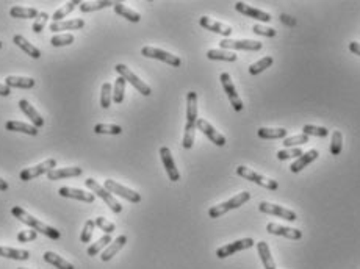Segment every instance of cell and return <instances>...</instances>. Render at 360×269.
<instances>
[{
	"label": "cell",
	"mask_w": 360,
	"mask_h": 269,
	"mask_svg": "<svg viewBox=\"0 0 360 269\" xmlns=\"http://www.w3.org/2000/svg\"><path fill=\"white\" fill-rule=\"evenodd\" d=\"M11 215H13L14 218H18V219H19L21 222H24L25 225H28V227H32L33 230L44 233V235L49 236L50 239H60V236H61V233L56 230V229L50 227V225H47L46 222H41L39 219L33 218L32 215H28L27 211H25L24 208H21V207H13V208H11Z\"/></svg>",
	"instance_id": "obj_1"
},
{
	"label": "cell",
	"mask_w": 360,
	"mask_h": 269,
	"mask_svg": "<svg viewBox=\"0 0 360 269\" xmlns=\"http://www.w3.org/2000/svg\"><path fill=\"white\" fill-rule=\"evenodd\" d=\"M251 199V193L248 191H243V193H238L237 196H234L232 199H229L227 202H223L220 205H214L208 210V216L210 218H221L223 215H226L227 211L230 210H235V208H240L241 205H244L248 201Z\"/></svg>",
	"instance_id": "obj_2"
},
{
	"label": "cell",
	"mask_w": 360,
	"mask_h": 269,
	"mask_svg": "<svg viewBox=\"0 0 360 269\" xmlns=\"http://www.w3.org/2000/svg\"><path fill=\"white\" fill-rule=\"evenodd\" d=\"M85 185L88 187L93 193H96V196H99L100 199H102L110 207V210L113 211V213H121V211H122V205L116 199H114L113 194L110 191H107L104 187H100L94 178H86Z\"/></svg>",
	"instance_id": "obj_3"
},
{
	"label": "cell",
	"mask_w": 360,
	"mask_h": 269,
	"mask_svg": "<svg viewBox=\"0 0 360 269\" xmlns=\"http://www.w3.org/2000/svg\"><path fill=\"white\" fill-rule=\"evenodd\" d=\"M237 174H238L240 177H243V178L249 180V182L257 183V185H260V187H263V188H266V190L276 191V190L279 188V183H277L276 180H271V178H268V177H265V175H260L258 172L252 171V169H249V167H246V166H238V167H237Z\"/></svg>",
	"instance_id": "obj_4"
},
{
	"label": "cell",
	"mask_w": 360,
	"mask_h": 269,
	"mask_svg": "<svg viewBox=\"0 0 360 269\" xmlns=\"http://www.w3.org/2000/svg\"><path fill=\"white\" fill-rule=\"evenodd\" d=\"M114 69H116V72L119 74V77H122L128 83H132V86L136 88L138 93H141L142 96H151L152 94V89H151L149 84H146L138 75H135L125 64H116V67H114Z\"/></svg>",
	"instance_id": "obj_5"
},
{
	"label": "cell",
	"mask_w": 360,
	"mask_h": 269,
	"mask_svg": "<svg viewBox=\"0 0 360 269\" xmlns=\"http://www.w3.org/2000/svg\"><path fill=\"white\" fill-rule=\"evenodd\" d=\"M56 166V160L55 158H49L46 161H42L36 166H32V167H27L24 171L19 174V178L22 182H28V180H33L36 177H41L42 174H49L52 169H55Z\"/></svg>",
	"instance_id": "obj_6"
},
{
	"label": "cell",
	"mask_w": 360,
	"mask_h": 269,
	"mask_svg": "<svg viewBox=\"0 0 360 269\" xmlns=\"http://www.w3.org/2000/svg\"><path fill=\"white\" fill-rule=\"evenodd\" d=\"M141 55L148 56V58H154V60H160V61H165L168 64H171L172 67H179L182 64V60L179 56L172 55L166 50H162V49H155V47H142L141 49Z\"/></svg>",
	"instance_id": "obj_7"
},
{
	"label": "cell",
	"mask_w": 360,
	"mask_h": 269,
	"mask_svg": "<svg viewBox=\"0 0 360 269\" xmlns=\"http://www.w3.org/2000/svg\"><path fill=\"white\" fill-rule=\"evenodd\" d=\"M220 44L223 50H251V52L260 50L263 46L262 42L251 39H223Z\"/></svg>",
	"instance_id": "obj_8"
},
{
	"label": "cell",
	"mask_w": 360,
	"mask_h": 269,
	"mask_svg": "<svg viewBox=\"0 0 360 269\" xmlns=\"http://www.w3.org/2000/svg\"><path fill=\"white\" fill-rule=\"evenodd\" d=\"M104 188H105L107 191H110V193H114V194H118V196L124 197V199H127L128 202H132V204L141 202L139 193H136V191H133V190H130V188H125V187L121 185V183L114 182V180H111V178H107V180H105V187H104Z\"/></svg>",
	"instance_id": "obj_9"
},
{
	"label": "cell",
	"mask_w": 360,
	"mask_h": 269,
	"mask_svg": "<svg viewBox=\"0 0 360 269\" xmlns=\"http://www.w3.org/2000/svg\"><path fill=\"white\" fill-rule=\"evenodd\" d=\"M258 210L262 211L265 215H272V216H277V218H282L285 221H290V222H295L298 219L296 213L288 208H283L280 205H276V204H269V202H260L258 205Z\"/></svg>",
	"instance_id": "obj_10"
},
{
	"label": "cell",
	"mask_w": 360,
	"mask_h": 269,
	"mask_svg": "<svg viewBox=\"0 0 360 269\" xmlns=\"http://www.w3.org/2000/svg\"><path fill=\"white\" fill-rule=\"evenodd\" d=\"M254 244L255 243H254L252 238H243V239H238V241H234V243L220 247L218 250H216V257H218V258H226V257L234 255V253H237L240 250L251 249Z\"/></svg>",
	"instance_id": "obj_11"
},
{
	"label": "cell",
	"mask_w": 360,
	"mask_h": 269,
	"mask_svg": "<svg viewBox=\"0 0 360 269\" xmlns=\"http://www.w3.org/2000/svg\"><path fill=\"white\" fill-rule=\"evenodd\" d=\"M220 80H221L223 88H224V91H226V94L229 97V101H230V105L234 107L235 111H241L243 110V102H241V99L238 97V93L235 89V84H234L232 78H230V75L227 72H223Z\"/></svg>",
	"instance_id": "obj_12"
},
{
	"label": "cell",
	"mask_w": 360,
	"mask_h": 269,
	"mask_svg": "<svg viewBox=\"0 0 360 269\" xmlns=\"http://www.w3.org/2000/svg\"><path fill=\"white\" fill-rule=\"evenodd\" d=\"M196 129L202 132L213 144H216L218 147H223L226 146V138L218 132V130H214V127L211 124H208L205 119H197L196 122Z\"/></svg>",
	"instance_id": "obj_13"
},
{
	"label": "cell",
	"mask_w": 360,
	"mask_h": 269,
	"mask_svg": "<svg viewBox=\"0 0 360 269\" xmlns=\"http://www.w3.org/2000/svg\"><path fill=\"white\" fill-rule=\"evenodd\" d=\"M160 157H162V161H163V166L166 169V174L169 177L171 182H179L180 180V174L176 167V163H174V158H172V153L168 147H162L160 149Z\"/></svg>",
	"instance_id": "obj_14"
},
{
	"label": "cell",
	"mask_w": 360,
	"mask_h": 269,
	"mask_svg": "<svg viewBox=\"0 0 360 269\" xmlns=\"http://www.w3.org/2000/svg\"><path fill=\"white\" fill-rule=\"evenodd\" d=\"M199 24H200V27H204L205 30H210V32H213V33H218V35H223V36H226V39L232 35V27H229V25H226V24H221V22H216V21H213V19H210V18H207V16H204V18H200L199 19Z\"/></svg>",
	"instance_id": "obj_15"
},
{
	"label": "cell",
	"mask_w": 360,
	"mask_h": 269,
	"mask_svg": "<svg viewBox=\"0 0 360 269\" xmlns=\"http://www.w3.org/2000/svg\"><path fill=\"white\" fill-rule=\"evenodd\" d=\"M235 10L244 16H248L251 19H257V21H263V22H269L271 21V14L269 13H265L262 10H257V8H252L251 5H246L244 2H237L235 4Z\"/></svg>",
	"instance_id": "obj_16"
},
{
	"label": "cell",
	"mask_w": 360,
	"mask_h": 269,
	"mask_svg": "<svg viewBox=\"0 0 360 269\" xmlns=\"http://www.w3.org/2000/svg\"><path fill=\"white\" fill-rule=\"evenodd\" d=\"M197 94L190 91L186 96V127H194L197 122Z\"/></svg>",
	"instance_id": "obj_17"
},
{
	"label": "cell",
	"mask_w": 360,
	"mask_h": 269,
	"mask_svg": "<svg viewBox=\"0 0 360 269\" xmlns=\"http://www.w3.org/2000/svg\"><path fill=\"white\" fill-rule=\"evenodd\" d=\"M266 230L271 235H279V236H283V238H288V239H301L302 238L301 230L285 227V225H279V224H274V222L266 224Z\"/></svg>",
	"instance_id": "obj_18"
},
{
	"label": "cell",
	"mask_w": 360,
	"mask_h": 269,
	"mask_svg": "<svg viewBox=\"0 0 360 269\" xmlns=\"http://www.w3.org/2000/svg\"><path fill=\"white\" fill-rule=\"evenodd\" d=\"M58 194H60L61 197H69V199H77V201L88 202V204H93V202H94V194H93V193H86V191L79 190V188L63 187V188H60Z\"/></svg>",
	"instance_id": "obj_19"
},
{
	"label": "cell",
	"mask_w": 360,
	"mask_h": 269,
	"mask_svg": "<svg viewBox=\"0 0 360 269\" xmlns=\"http://www.w3.org/2000/svg\"><path fill=\"white\" fill-rule=\"evenodd\" d=\"M318 155H320V152L316 150V149H312V150H309V152H304V153H302L301 157L290 166V171H292L293 174L301 172L306 166H309L312 161H315L316 158H318Z\"/></svg>",
	"instance_id": "obj_20"
},
{
	"label": "cell",
	"mask_w": 360,
	"mask_h": 269,
	"mask_svg": "<svg viewBox=\"0 0 360 269\" xmlns=\"http://www.w3.org/2000/svg\"><path fill=\"white\" fill-rule=\"evenodd\" d=\"M83 169L72 166V167H60V169H52V171L47 174L49 180H61V178H67V177H79L82 175Z\"/></svg>",
	"instance_id": "obj_21"
},
{
	"label": "cell",
	"mask_w": 360,
	"mask_h": 269,
	"mask_svg": "<svg viewBox=\"0 0 360 269\" xmlns=\"http://www.w3.org/2000/svg\"><path fill=\"white\" fill-rule=\"evenodd\" d=\"M85 22L83 19H70V21H58V22H52L49 25V28L53 33H58L63 30H80L83 28Z\"/></svg>",
	"instance_id": "obj_22"
},
{
	"label": "cell",
	"mask_w": 360,
	"mask_h": 269,
	"mask_svg": "<svg viewBox=\"0 0 360 269\" xmlns=\"http://www.w3.org/2000/svg\"><path fill=\"white\" fill-rule=\"evenodd\" d=\"M125 243H127V236H125V235H121V236H118L116 239H114V241H111L110 246L104 250L102 255H100L102 261H110V260L125 246Z\"/></svg>",
	"instance_id": "obj_23"
},
{
	"label": "cell",
	"mask_w": 360,
	"mask_h": 269,
	"mask_svg": "<svg viewBox=\"0 0 360 269\" xmlns=\"http://www.w3.org/2000/svg\"><path fill=\"white\" fill-rule=\"evenodd\" d=\"M19 108L22 110L24 115L33 122V125L36 127V129H38V127H42V125H44V119L41 118L39 113L33 108V105H30L27 101H24V99H22V101H19Z\"/></svg>",
	"instance_id": "obj_24"
},
{
	"label": "cell",
	"mask_w": 360,
	"mask_h": 269,
	"mask_svg": "<svg viewBox=\"0 0 360 269\" xmlns=\"http://www.w3.org/2000/svg\"><path fill=\"white\" fill-rule=\"evenodd\" d=\"M5 129L10 130V132H22V133H27V135H32V136L38 135V129L35 125L25 124V122H21V121H8L5 124Z\"/></svg>",
	"instance_id": "obj_25"
},
{
	"label": "cell",
	"mask_w": 360,
	"mask_h": 269,
	"mask_svg": "<svg viewBox=\"0 0 360 269\" xmlns=\"http://www.w3.org/2000/svg\"><path fill=\"white\" fill-rule=\"evenodd\" d=\"M5 84L8 88H21V89H30L35 86V80L28 77H7Z\"/></svg>",
	"instance_id": "obj_26"
},
{
	"label": "cell",
	"mask_w": 360,
	"mask_h": 269,
	"mask_svg": "<svg viewBox=\"0 0 360 269\" xmlns=\"http://www.w3.org/2000/svg\"><path fill=\"white\" fill-rule=\"evenodd\" d=\"M13 42L14 44H16L18 47H21L27 55H30L32 58H35V60H38L39 56H41V52H39V49H36L33 44H30V42H28L24 36H21V35H16L13 38Z\"/></svg>",
	"instance_id": "obj_27"
},
{
	"label": "cell",
	"mask_w": 360,
	"mask_h": 269,
	"mask_svg": "<svg viewBox=\"0 0 360 269\" xmlns=\"http://www.w3.org/2000/svg\"><path fill=\"white\" fill-rule=\"evenodd\" d=\"M257 250H258V255H260V260H262L265 269H277L276 267V261L272 260L269 247H268V244L265 241L257 243Z\"/></svg>",
	"instance_id": "obj_28"
},
{
	"label": "cell",
	"mask_w": 360,
	"mask_h": 269,
	"mask_svg": "<svg viewBox=\"0 0 360 269\" xmlns=\"http://www.w3.org/2000/svg\"><path fill=\"white\" fill-rule=\"evenodd\" d=\"M114 13L119 14L121 18H125L127 21H130V22H139L141 21L139 13L133 11L132 8H128V7H125L121 2H114Z\"/></svg>",
	"instance_id": "obj_29"
},
{
	"label": "cell",
	"mask_w": 360,
	"mask_h": 269,
	"mask_svg": "<svg viewBox=\"0 0 360 269\" xmlns=\"http://www.w3.org/2000/svg\"><path fill=\"white\" fill-rule=\"evenodd\" d=\"M39 11L36 8H25V7H13L10 10V16L16 19H36Z\"/></svg>",
	"instance_id": "obj_30"
},
{
	"label": "cell",
	"mask_w": 360,
	"mask_h": 269,
	"mask_svg": "<svg viewBox=\"0 0 360 269\" xmlns=\"http://www.w3.org/2000/svg\"><path fill=\"white\" fill-rule=\"evenodd\" d=\"M0 257L11 258V260H28V257H30V252L2 246V247H0Z\"/></svg>",
	"instance_id": "obj_31"
},
{
	"label": "cell",
	"mask_w": 360,
	"mask_h": 269,
	"mask_svg": "<svg viewBox=\"0 0 360 269\" xmlns=\"http://www.w3.org/2000/svg\"><path fill=\"white\" fill-rule=\"evenodd\" d=\"M207 58L208 60H218V61H230L234 63L237 61L238 55L235 52H229V50H216V49H211L207 52Z\"/></svg>",
	"instance_id": "obj_32"
},
{
	"label": "cell",
	"mask_w": 360,
	"mask_h": 269,
	"mask_svg": "<svg viewBox=\"0 0 360 269\" xmlns=\"http://www.w3.org/2000/svg\"><path fill=\"white\" fill-rule=\"evenodd\" d=\"M286 133L288 130L285 129H266V127H262V129H258L257 135L263 138V139H285L286 138Z\"/></svg>",
	"instance_id": "obj_33"
},
{
	"label": "cell",
	"mask_w": 360,
	"mask_h": 269,
	"mask_svg": "<svg viewBox=\"0 0 360 269\" xmlns=\"http://www.w3.org/2000/svg\"><path fill=\"white\" fill-rule=\"evenodd\" d=\"M44 260L47 263L53 264L55 267H58V269H76L69 261H66L64 258H61L60 255H56V253H53V252H46L44 253Z\"/></svg>",
	"instance_id": "obj_34"
},
{
	"label": "cell",
	"mask_w": 360,
	"mask_h": 269,
	"mask_svg": "<svg viewBox=\"0 0 360 269\" xmlns=\"http://www.w3.org/2000/svg\"><path fill=\"white\" fill-rule=\"evenodd\" d=\"M114 7V2H110V0H102V2H82L80 4V11L82 13H91V11H97V10H104L107 7Z\"/></svg>",
	"instance_id": "obj_35"
},
{
	"label": "cell",
	"mask_w": 360,
	"mask_h": 269,
	"mask_svg": "<svg viewBox=\"0 0 360 269\" xmlns=\"http://www.w3.org/2000/svg\"><path fill=\"white\" fill-rule=\"evenodd\" d=\"M80 4H82V2H79V0H72V2L64 4V7H61L60 10H56V11L53 13V16H52L53 22H58V21H61L63 18H66L70 11H74V10H76L77 5L80 7Z\"/></svg>",
	"instance_id": "obj_36"
},
{
	"label": "cell",
	"mask_w": 360,
	"mask_h": 269,
	"mask_svg": "<svg viewBox=\"0 0 360 269\" xmlns=\"http://www.w3.org/2000/svg\"><path fill=\"white\" fill-rule=\"evenodd\" d=\"M272 63H274V60H272V56H265V58H262V60H258L257 63L251 64V67H249V74H251V75H258V74H262L265 69H268V67L272 66Z\"/></svg>",
	"instance_id": "obj_37"
},
{
	"label": "cell",
	"mask_w": 360,
	"mask_h": 269,
	"mask_svg": "<svg viewBox=\"0 0 360 269\" xmlns=\"http://www.w3.org/2000/svg\"><path fill=\"white\" fill-rule=\"evenodd\" d=\"M111 241H113V239H111V236H110V235H104V236L100 238V239H97V243H94L93 246H90V247H88V250H86V253H88L90 257H96L97 253H99L100 250H102L104 247H108Z\"/></svg>",
	"instance_id": "obj_38"
},
{
	"label": "cell",
	"mask_w": 360,
	"mask_h": 269,
	"mask_svg": "<svg viewBox=\"0 0 360 269\" xmlns=\"http://www.w3.org/2000/svg\"><path fill=\"white\" fill-rule=\"evenodd\" d=\"M94 132L100 135H121L122 129L116 124H97L94 125Z\"/></svg>",
	"instance_id": "obj_39"
},
{
	"label": "cell",
	"mask_w": 360,
	"mask_h": 269,
	"mask_svg": "<svg viewBox=\"0 0 360 269\" xmlns=\"http://www.w3.org/2000/svg\"><path fill=\"white\" fill-rule=\"evenodd\" d=\"M111 99H113V86L107 81L102 84V89H100V107L107 110L111 105Z\"/></svg>",
	"instance_id": "obj_40"
},
{
	"label": "cell",
	"mask_w": 360,
	"mask_h": 269,
	"mask_svg": "<svg viewBox=\"0 0 360 269\" xmlns=\"http://www.w3.org/2000/svg\"><path fill=\"white\" fill-rule=\"evenodd\" d=\"M124 94H125V80L122 77H119L114 83L113 88V101L114 104H122L124 102Z\"/></svg>",
	"instance_id": "obj_41"
},
{
	"label": "cell",
	"mask_w": 360,
	"mask_h": 269,
	"mask_svg": "<svg viewBox=\"0 0 360 269\" xmlns=\"http://www.w3.org/2000/svg\"><path fill=\"white\" fill-rule=\"evenodd\" d=\"M302 153L304 152H302V149H299V147H286L283 150H279L276 153V157H277V160L285 161V160H290V158H295V157L299 158Z\"/></svg>",
	"instance_id": "obj_42"
},
{
	"label": "cell",
	"mask_w": 360,
	"mask_h": 269,
	"mask_svg": "<svg viewBox=\"0 0 360 269\" xmlns=\"http://www.w3.org/2000/svg\"><path fill=\"white\" fill-rule=\"evenodd\" d=\"M302 133L307 136H318V138H324L329 135V130L326 127H316V125H304L302 127Z\"/></svg>",
	"instance_id": "obj_43"
},
{
	"label": "cell",
	"mask_w": 360,
	"mask_h": 269,
	"mask_svg": "<svg viewBox=\"0 0 360 269\" xmlns=\"http://www.w3.org/2000/svg\"><path fill=\"white\" fill-rule=\"evenodd\" d=\"M74 42V36L70 33H63V35H55L50 39V44L53 47H63V46H70Z\"/></svg>",
	"instance_id": "obj_44"
},
{
	"label": "cell",
	"mask_w": 360,
	"mask_h": 269,
	"mask_svg": "<svg viewBox=\"0 0 360 269\" xmlns=\"http://www.w3.org/2000/svg\"><path fill=\"white\" fill-rule=\"evenodd\" d=\"M96 229V221L94 219H88L83 225V230H82V235H80V241L82 243H90L91 238H93V232Z\"/></svg>",
	"instance_id": "obj_45"
},
{
	"label": "cell",
	"mask_w": 360,
	"mask_h": 269,
	"mask_svg": "<svg viewBox=\"0 0 360 269\" xmlns=\"http://www.w3.org/2000/svg\"><path fill=\"white\" fill-rule=\"evenodd\" d=\"M341 149H343V135H341V132L335 130L332 133V141H330V153L340 155Z\"/></svg>",
	"instance_id": "obj_46"
},
{
	"label": "cell",
	"mask_w": 360,
	"mask_h": 269,
	"mask_svg": "<svg viewBox=\"0 0 360 269\" xmlns=\"http://www.w3.org/2000/svg\"><path fill=\"white\" fill-rule=\"evenodd\" d=\"M309 143V136L301 133V135H295V136H288L283 139V146L285 147H293V146H302Z\"/></svg>",
	"instance_id": "obj_47"
},
{
	"label": "cell",
	"mask_w": 360,
	"mask_h": 269,
	"mask_svg": "<svg viewBox=\"0 0 360 269\" xmlns=\"http://www.w3.org/2000/svg\"><path fill=\"white\" fill-rule=\"evenodd\" d=\"M194 132L196 129L194 127H186L185 125V133H183V149H191L193 144H194Z\"/></svg>",
	"instance_id": "obj_48"
},
{
	"label": "cell",
	"mask_w": 360,
	"mask_h": 269,
	"mask_svg": "<svg viewBox=\"0 0 360 269\" xmlns=\"http://www.w3.org/2000/svg\"><path fill=\"white\" fill-rule=\"evenodd\" d=\"M94 221H96L97 227L102 230V232H105V235H111V233L114 232V229H116V227H114V224L110 222V221H107L105 218H100V216H99V218H96Z\"/></svg>",
	"instance_id": "obj_49"
},
{
	"label": "cell",
	"mask_w": 360,
	"mask_h": 269,
	"mask_svg": "<svg viewBox=\"0 0 360 269\" xmlns=\"http://www.w3.org/2000/svg\"><path fill=\"white\" fill-rule=\"evenodd\" d=\"M49 19V14L47 13H39L35 22H33V32L35 33H41L42 30H44V27H46V22Z\"/></svg>",
	"instance_id": "obj_50"
},
{
	"label": "cell",
	"mask_w": 360,
	"mask_h": 269,
	"mask_svg": "<svg viewBox=\"0 0 360 269\" xmlns=\"http://www.w3.org/2000/svg\"><path fill=\"white\" fill-rule=\"evenodd\" d=\"M252 30L255 35H262V36H268V38H272V36H276V30L274 28H269V27H263L260 24H255L252 27Z\"/></svg>",
	"instance_id": "obj_51"
},
{
	"label": "cell",
	"mask_w": 360,
	"mask_h": 269,
	"mask_svg": "<svg viewBox=\"0 0 360 269\" xmlns=\"http://www.w3.org/2000/svg\"><path fill=\"white\" fill-rule=\"evenodd\" d=\"M38 232L36 230H24L21 233H18V241L19 243H30L33 239H36Z\"/></svg>",
	"instance_id": "obj_52"
},
{
	"label": "cell",
	"mask_w": 360,
	"mask_h": 269,
	"mask_svg": "<svg viewBox=\"0 0 360 269\" xmlns=\"http://www.w3.org/2000/svg\"><path fill=\"white\" fill-rule=\"evenodd\" d=\"M349 50H351L352 53H355V55L360 56V42H351V44H349Z\"/></svg>",
	"instance_id": "obj_53"
},
{
	"label": "cell",
	"mask_w": 360,
	"mask_h": 269,
	"mask_svg": "<svg viewBox=\"0 0 360 269\" xmlns=\"http://www.w3.org/2000/svg\"><path fill=\"white\" fill-rule=\"evenodd\" d=\"M10 94H11V89L7 86L5 83H4V84L0 83V96H5V97H7V96H10Z\"/></svg>",
	"instance_id": "obj_54"
},
{
	"label": "cell",
	"mask_w": 360,
	"mask_h": 269,
	"mask_svg": "<svg viewBox=\"0 0 360 269\" xmlns=\"http://www.w3.org/2000/svg\"><path fill=\"white\" fill-rule=\"evenodd\" d=\"M7 190H8V183L4 178H0V191H7Z\"/></svg>",
	"instance_id": "obj_55"
},
{
	"label": "cell",
	"mask_w": 360,
	"mask_h": 269,
	"mask_svg": "<svg viewBox=\"0 0 360 269\" xmlns=\"http://www.w3.org/2000/svg\"><path fill=\"white\" fill-rule=\"evenodd\" d=\"M0 49H2V41H0Z\"/></svg>",
	"instance_id": "obj_56"
},
{
	"label": "cell",
	"mask_w": 360,
	"mask_h": 269,
	"mask_svg": "<svg viewBox=\"0 0 360 269\" xmlns=\"http://www.w3.org/2000/svg\"><path fill=\"white\" fill-rule=\"evenodd\" d=\"M19 269H25V267H19Z\"/></svg>",
	"instance_id": "obj_57"
}]
</instances>
